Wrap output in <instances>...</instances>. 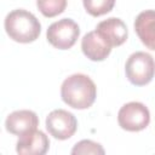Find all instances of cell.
Masks as SVG:
<instances>
[{
  "label": "cell",
  "instance_id": "6da1fadb",
  "mask_svg": "<svg viewBox=\"0 0 155 155\" xmlns=\"http://www.w3.org/2000/svg\"><path fill=\"white\" fill-rule=\"evenodd\" d=\"M61 97L65 104L74 109H87L96 101L97 87L87 75L73 74L63 81Z\"/></svg>",
  "mask_w": 155,
  "mask_h": 155
},
{
  "label": "cell",
  "instance_id": "7a4b0ae2",
  "mask_svg": "<svg viewBox=\"0 0 155 155\" xmlns=\"http://www.w3.org/2000/svg\"><path fill=\"white\" fill-rule=\"evenodd\" d=\"M5 30L10 39L21 44L35 41L41 31L39 19L29 11L17 8L11 11L5 18Z\"/></svg>",
  "mask_w": 155,
  "mask_h": 155
},
{
  "label": "cell",
  "instance_id": "3957f363",
  "mask_svg": "<svg viewBox=\"0 0 155 155\" xmlns=\"http://www.w3.org/2000/svg\"><path fill=\"white\" fill-rule=\"evenodd\" d=\"M125 71L132 85L144 86L149 84L155 75V61L147 52H134L128 57Z\"/></svg>",
  "mask_w": 155,
  "mask_h": 155
},
{
  "label": "cell",
  "instance_id": "277c9868",
  "mask_svg": "<svg viewBox=\"0 0 155 155\" xmlns=\"http://www.w3.org/2000/svg\"><path fill=\"white\" fill-rule=\"evenodd\" d=\"M80 35L79 25L70 18H63L52 23L47 31V41L58 50H68L74 46Z\"/></svg>",
  "mask_w": 155,
  "mask_h": 155
},
{
  "label": "cell",
  "instance_id": "5b68a950",
  "mask_svg": "<svg viewBox=\"0 0 155 155\" xmlns=\"http://www.w3.org/2000/svg\"><path fill=\"white\" fill-rule=\"evenodd\" d=\"M117 121L122 130L128 132H138L149 125L150 113L143 103L130 102L120 108Z\"/></svg>",
  "mask_w": 155,
  "mask_h": 155
},
{
  "label": "cell",
  "instance_id": "8992f818",
  "mask_svg": "<svg viewBox=\"0 0 155 155\" xmlns=\"http://www.w3.org/2000/svg\"><path fill=\"white\" fill-rule=\"evenodd\" d=\"M78 128V121L74 114L64 110L56 109L46 117V130L56 139L65 140L74 136Z\"/></svg>",
  "mask_w": 155,
  "mask_h": 155
},
{
  "label": "cell",
  "instance_id": "52a82bcc",
  "mask_svg": "<svg viewBox=\"0 0 155 155\" xmlns=\"http://www.w3.org/2000/svg\"><path fill=\"white\" fill-rule=\"evenodd\" d=\"M50 140L42 131L33 130L19 136L16 144V151L21 155H44L47 153Z\"/></svg>",
  "mask_w": 155,
  "mask_h": 155
},
{
  "label": "cell",
  "instance_id": "ba28073f",
  "mask_svg": "<svg viewBox=\"0 0 155 155\" xmlns=\"http://www.w3.org/2000/svg\"><path fill=\"white\" fill-rule=\"evenodd\" d=\"M96 31L111 46H120L127 40V27L116 17H110L97 24Z\"/></svg>",
  "mask_w": 155,
  "mask_h": 155
},
{
  "label": "cell",
  "instance_id": "9c48e42d",
  "mask_svg": "<svg viewBox=\"0 0 155 155\" xmlns=\"http://www.w3.org/2000/svg\"><path fill=\"white\" fill-rule=\"evenodd\" d=\"M38 125L39 119L31 110H16L11 113L5 121L6 131L16 136H22L36 130Z\"/></svg>",
  "mask_w": 155,
  "mask_h": 155
},
{
  "label": "cell",
  "instance_id": "30bf717a",
  "mask_svg": "<svg viewBox=\"0 0 155 155\" xmlns=\"http://www.w3.org/2000/svg\"><path fill=\"white\" fill-rule=\"evenodd\" d=\"M81 50L84 54L94 62L104 61L111 52V46L96 31L87 33L81 40Z\"/></svg>",
  "mask_w": 155,
  "mask_h": 155
},
{
  "label": "cell",
  "instance_id": "8fae6325",
  "mask_svg": "<svg viewBox=\"0 0 155 155\" xmlns=\"http://www.w3.org/2000/svg\"><path fill=\"white\" fill-rule=\"evenodd\" d=\"M134 30L142 44L155 51V10L140 12L134 21Z\"/></svg>",
  "mask_w": 155,
  "mask_h": 155
},
{
  "label": "cell",
  "instance_id": "7c38bea8",
  "mask_svg": "<svg viewBox=\"0 0 155 155\" xmlns=\"http://www.w3.org/2000/svg\"><path fill=\"white\" fill-rule=\"evenodd\" d=\"M82 4L87 13L93 17H99L113 10L115 0H82Z\"/></svg>",
  "mask_w": 155,
  "mask_h": 155
},
{
  "label": "cell",
  "instance_id": "4fadbf2b",
  "mask_svg": "<svg viewBox=\"0 0 155 155\" xmlns=\"http://www.w3.org/2000/svg\"><path fill=\"white\" fill-rule=\"evenodd\" d=\"M36 6L45 17L51 18L65 10L67 0H36Z\"/></svg>",
  "mask_w": 155,
  "mask_h": 155
},
{
  "label": "cell",
  "instance_id": "5bb4252c",
  "mask_svg": "<svg viewBox=\"0 0 155 155\" xmlns=\"http://www.w3.org/2000/svg\"><path fill=\"white\" fill-rule=\"evenodd\" d=\"M71 154H74V155H76V154H101V155H103L104 149L102 148L101 144H98L96 142L84 139L74 145Z\"/></svg>",
  "mask_w": 155,
  "mask_h": 155
}]
</instances>
